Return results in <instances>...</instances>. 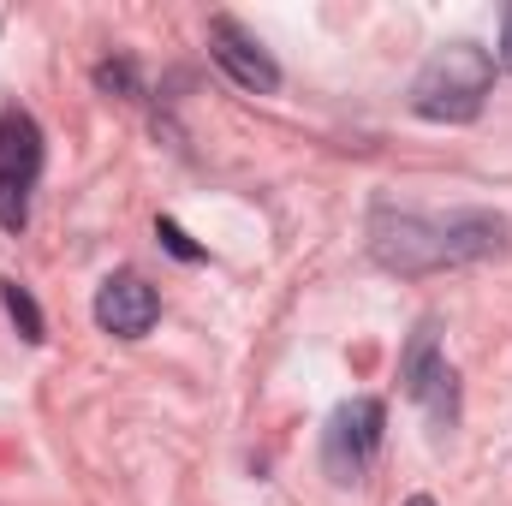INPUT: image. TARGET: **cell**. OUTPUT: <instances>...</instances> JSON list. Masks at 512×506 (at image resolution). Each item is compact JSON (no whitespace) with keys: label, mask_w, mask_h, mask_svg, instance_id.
<instances>
[{"label":"cell","mask_w":512,"mask_h":506,"mask_svg":"<svg viewBox=\"0 0 512 506\" xmlns=\"http://www.w3.org/2000/svg\"><path fill=\"white\" fill-rule=\"evenodd\" d=\"M155 233H161V245L179 256V262H197V256H203L191 239H185V233H179V221H155Z\"/></svg>","instance_id":"10"},{"label":"cell","mask_w":512,"mask_h":506,"mask_svg":"<svg viewBox=\"0 0 512 506\" xmlns=\"http://www.w3.org/2000/svg\"><path fill=\"white\" fill-rule=\"evenodd\" d=\"M0 304H6V316H12V328L30 340V346H42L48 340V322H42V310H36V298L18 286V280H0Z\"/></svg>","instance_id":"8"},{"label":"cell","mask_w":512,"mask_h":506,"mask_svg":"<svg viewBox=\"0 0 512 506\" xmlns=\"http://www.w3.org/2000/svg\"><path fill=\"white\" fill-rule=\"evenodd\" d=\"M507 233V215H495V209H447V215H423V209H399V203L370 209V256L387 274H441V268L501 256Z\"/></svg>","instance_id":"1"},{"label":"cell","mask_w":512,"mask_h":506,"mask_svg":"<svg viewBox=\"0 0 512 506\" xmlns=\"http://www.w3.org/2000/svg\"><path fill=\"white\" fill-rule=\"evenodd\" d=\"M155 316H161V292L143 280V274H108L102 280V292H96V328L102 334H114V340H143L149 328H155Z\"/></svg>","instance_id":"7"},{"label":"cell","mask_w":512,"mask_h":506,"mask_svg":"<svg viewBox=\"0 0 512 506\" xmlns=\"http://www.w3.org/2000/svg\"><path fill=\"white\" fill-rule=\"evenodd\" d=\"M405 506H435V501H429V495H411V501H405Z\"/></svg>","instance_id":"12"},{"label":"cell","mask_w":512,"mask_h":506,"mask_svg":"<svg viewBox=\"0 0 512 506\" xmlns=\"http://www.w3.org/2000/svg\"><path fill=\"white\" fill-rule=\"evenodd\" d=\"M42 161H48L42 126L24 108H6L0 114V233L6 239H18L30 227V197L42 185Z\"/></svg>","instance_id":"3"},{"label":"cell","mask_w":512,"mask_h":506,"mask_svg":"<svg viewBox=\"0 0 512 506\" xmlns=\"http://www.w3.org/2000/svg\"><path fill=\"white\" fill-rule=\"evenodd\" d=\"M209 60H215L239 90H251V96H274V90H280V66H274V54L256 42L233 12H215V18H209Z\"/></svg>","instance_id":"6"},{"label":"cell","mask_w":512,"mask_h":506,"mask_svg":"<svg viewBox=\"0 0 512 506\" xmlns=\"http://www.w3.org/2000/svg\"><path fill=\"white\" fill-rule=\"evenodd\" d=\"M495 90V54L477 42H447L411 78V114L435 126H471Z\"/></svg>","instance_id":"2"},{"label":"cell","mask_w":512,"mask_h":506,"mask_svg":"<svg viewBox=\"0 0 512 506\" xmlns=\"http://www.w3.org/2000/svg\"><path fill=\"white\" fill-rule=\"evenodd\" d=\"M382 441H387V405L382 399L358 393V399L334 405V417L322 429V465H328V477L334 483H358L376 465Z\"/></svg>","instance_id":"4"},{"label":"cell","mask_w":512,"mask_h":506,"mask_svg":"<svg viewBox=\"0 0 512 506\" xmlns=\"http://www.w3.org/2000/svg\"><path fill=\"white\" fill-rule=\"evenodd\" d=\"M495 72H512V6L501 12V48H495Z\"/></svg>","instance_id":"11"},{"label":"cell","mask_w":512,"mask_h":506,"mask_svg":"<svg viewBox=\"0 0 512 506\" xmlns=\"http://www.w3.org/2000/svg\"><path fill=\"white\" fill-rule=\"evenodd\" d=\"M399 381H405L411 405H423L441 429H453V417H459V376H453V364L441 352V322L435 316H423L411 328V340L399 352Z\"/></svg>","instance_id":"5"},{"label":"cell","mask_w":512,"mask_h":506,"mask_svg":"<svg viewBox=\"0 0 512 506\" xmlns=\"http://www.w3.org/2000/svg\"><path fill=\"white\" fill-rule=\"evenodd\" d=\"M96 90H108V96H137V66L131 60H102L96 66Z\"/></svg>","instance_id":"9"}]
</instances>
